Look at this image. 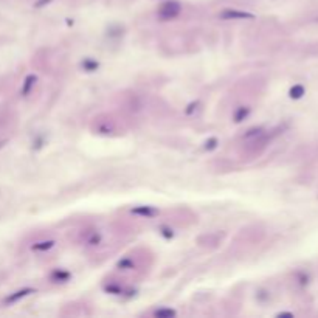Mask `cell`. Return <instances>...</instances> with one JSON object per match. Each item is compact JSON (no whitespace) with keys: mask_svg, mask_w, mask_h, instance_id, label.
Returning <instances> with one entry per match:
<instances>
[{"mask_svg":"<svg viewBox=\"0 0 318 318\" xmlns=\"http://www.w3.org/2000/svg\"><path fill=\"white\" fill-rule=\"evenodd\" d=\"M301 95H303V87L297 86V87L292 90V96H293V98H298V96H301Z\"/></svg>","mask_w":318,"mask_h":318,"instance_id":"6da1fadb","label":"cell"}]
</instances>
